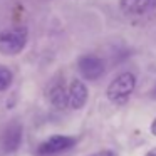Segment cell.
<instances>
[{
	"mask_svg": "<svg viewBox=\"0 0 156 156\" xmlns=\"http://www.w3.org/2000/svg\"><path fill=\"white\" fill-rule=\"evenodd\" d=\"M77 67H79V72L82 74V77L89 79V81H96L102 76L104 72V64L102 61L98 57V55H82L77 62Z\"/></svg>",
	"mask_w": 156,
	"mask_h": 156,
	"instance_id": "obj_4",
	"label": "cell"
},
{
	"mask_svg": "<svg viewBox=\"0 0 156 156\" xmlns=\"http://www.w3.org/2000/svg\"><path fill=\"white\" fill-rule=\"evenodd\" d=\"M151 133H153V134L156 136V119H154V121L151 122Z\"/></svg>",
	"mask_w": 156,
	"mask_h": 156,
	"instance_id": "obj_11",
	"label": "cell"
},
{
	"mask_svg": "<svg viewBox=\"0 0 156 156\" xmlns=\"http://www.w3.org/2000/svg\"><path fill=\"white\" fill-rule=\"evenodd\" d=\"M22 144V126L19 122H12L5 128L4 134L0 138V146L4 153H14Z\"/></svg>",
	"mask_w": 156,
	"mask_h": 156,
	"instance_id": "obj_5",
	"label": "cell"
},
{
	"mask_svg": "<svg viewBox=\"0 0 156 156\" xmlns=\"http://www.w3.org/2000/svg\"><path fill=\"white\" fill-rule=\"evenodd\" d=\"M136 87V77L133 72H121L111 81L108 87V99L114 104H124Z\"/></svg>",
	"mask_w": 156,
	"mask_h": 156,
	"instance_id": "obj_1",
	"label": "cell"
},
{
	"mask_svg": "<svg viewBox=\"0 0 156 156\" xmlns=\"http://www.w3.org/2000/svg\"><path fill=\"white\" fill-rule=\"evenodd\" d=\"M153 94H154V96H156V87H154V91H153Z\"/></svg>",
	"mask_w": 156,
	"mask_h": 156,
	"instance_id": "obj_13",
	"label": "cell"
},
{
	"mask_svg": "<svg viewBox=\"0 0 156 156\" xmlns=\"http://www.w3.org/2000/svg\"><path fill=\"white\" fill-rule=\"evenodd\" d=\"M12 81H14L12 71L9 67H5V66H0V91L9 89V86L12 84Z\"/></svg>",
	"mask_w": 156,
	"mask_h": 156,
	"instance_id": "obj_9",
	"label": "cell"
},
{
	"mask_svg": "<svg viewBox=\"0 0 156 156\" xmlns=\"http://www.w3.org/2000/svg\"><path fill=\"white\" fill-rule=\"evenodd\" d=\"M86 101H87V87L84 82L81 81H72L69 86V106L72 109H81L84 108Z\"/></svg>",
	"mask_w": 156,
	"mask_h": 156,
	"instance_id": "obj_7",
	"label": "cell"
},
{
	"mask_svg": "<svg viewBox=\"0 0 156 156\" xmlns=\"http://www.w3.org/2000/svg\"><path fill=\"white\" fill-rule=\"evenodd\" d=\"M146 156H156V149H151V151H148V154Z\"/></svg>",
	"mask_w": 156,
	"mask_h": 156,
	"instance_id": "obj_12",
	"label": "cell"
},
{
	"mask_svg": "<svg viewBox=\"0 0 156 156\" xmlns=\"http://www.w3.org/2000/svg\"><path fill=\"white\" fill-rule=\"evenodd\" d=\"M121 10L129 17H139L151 12L156 5V0H121Z\"/></svg>",
	"mask_w": 156,
	"mask_h": 156,
	"instance_id": "obj_6",
	"label": "cell"
},
{
	"mask_svg": "<svg viewBox=\"0 0 156 156\" xmlns=\"http://www.w3.org/2000/svg\"><path fill=\"white\" fill-rule=\"evenodd\" d=\"M27 44V30L24 27H15L0 32V52L5 55L19 54Z\"/></svg>",
	"mask_w": 156,
	"mask_h": 156,
	"instance_id": "obj_2",
	"label": "cell"
},
{
	"mask_svg": "<svg viewBox=\"0 0 156 156\" xmlns=\"http://www.w3.org/2000/svg\"><path fill=\"white\" fill-rule=\"evenodd\" d=\"M47 96H49V101L57 109H64L66 106H69V89L64 87V82H61V81L54 82L49 87Z\"/></svg>",
	"mask_w": 156,
	"mask_h": 156,
	"instance_id": "obj_8",
	"label": "cell"
},
{
	"mask_svg": "<svg viewBox=\"0 0 156 156\" xmlns=\"http://www.w3.org/2000/svg\"><path fill=\"white\" fill-rule=\"evenodd\" d=\"M77 143V139L72 136H64V134H55L47 138L44 143H41L37 148L39 156H57L61 153L71 149Z\"/></svg>",
	"mask_w": 156,
	"mask_h": 156,
	"instance_id": "obj_3",
	"label": "cell"
},
{
	"mask_svg": "<svg viewBox=\"0 0 156 156\" xmlns=\"http://www.w3.org/2000/svg\"><path fill=\"white\" fill-rule=\"evenodd\" d=\"M92 156H116V154H114V151H111V149H102V151L94 153Z\"/></svg>",
	"mask_w": 156,
	"mask_h": 156,
	"instance_id": "obj_10",
	"label": "cell"
}]
</instances>
